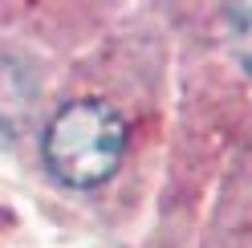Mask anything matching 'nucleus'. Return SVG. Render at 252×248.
<instances>
[{
	"instance_id": "1",
	"label": "nucleus",
	"mask_w": 252,
	"mask_h": 248,
	"mask_svg": "<svg viewBox=\"0 0 252 248\" xmlns=\"http://www.w3.org/2000/svg\"><path fill=\"white\" fill-rule=\"evenodd\" d=\"M126 155V122L114 106L98 98H77L49 118L41 138V159L65 187L90 191L118 171Z\"/></svg>"
},
{
	"instance_id": "2",
	"label": "nucleus",
	"mask_w": 252,
	"mask_h": 248,
	"mask_svg": "<svg viewBox=\"0 0 252 248\" xmlns=\"http://www.w3.org/2000/svg\"><path fill=\"white\" fill-rule=\"evenodd\" d=\"M232 33L244 49V65H252V4H240L232 8Z\"/></svg>"
}]
</instances>
